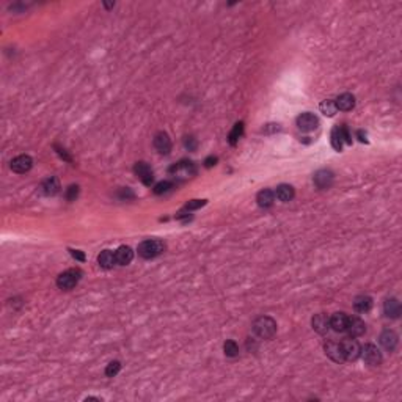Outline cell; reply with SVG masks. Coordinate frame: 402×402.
<instances>
[{
	"mask_svg": "<svg viewBox=\"0 0 402 402\" xmlns=\"http://www.w3.org/2000/svg\"><path fill=\"white\" fill-rule=\"evenodd\" d=\"M384 311L388 318H391V319H398L399 318V314H401V303L398 302V299H386L385 300V303H384Z\"/></svg>",
	"mask_w": 402,
	"mask_h": 402,
	"instance_id": "cell-19",
	"label": "cell"
},
{
	"mask_svg": "<svg viewBox=\"0 0 402 402\" xmlns=\"http://www.w3.org/2000/svg\"><path fill=\"white\" fill-rule=\"evenodd\" d=\"M253 332L263 339H270L277 333V322L269 316H261L253 322Z\"/></svg>",
	"mask_w": 402,
	"mask_h": 402,
	"instance_id": "cell-1",
	"label": "cell"
},
{
	"mask_svg": "<svg viewBox=\"0 0 402 402\" xmlns=\"http://www.w3.org/2000/svg\"><path fill=\"white\" fill-rule=\"evenodd\" d=\"M119 369H121V363L119 361H110L109 366L105 368V376L107 377H115L117 374L119 372Z\"/></svg>",
	"mask_w": 402,
	"mask_h": 402,
	"instance_id": "cell-29",
	"label": "cell"
},
{
	"mask_svg": "<svg viewBox=\"0 0 402 402\" xmlns=\"http://www.w3.org/2000/svg\"><path fill=\"white\" fill-rule=\"evenodd\" d=\"M71 254H72V258H76L79 261H85V256H84V253L82 251H79V250H69Z\"/></svg>",
	"mask_w": 402,
	"mask_h": 402,
	"instance_id": "cell-34",
	"label": "cell"
},
{
	"mask_svg": "<svg viewBox=\"0 0 402 402\" xmlns=\"http://www.w3.org/2000/svg\"><path fill=\"white\" fill-rule=\"evenodd\" d=\"M43 192H44V195H48V197H53V195H57V193L60 192V183H58V179L57 178H49V179H46L44 183H43Z\"/></svg>",
	"mask_w": 402,
	"mask_h": 402,
	"instance_id": "cell-24",
	"label": "cell"
},
{
	"mask_svg": "<svg viewBox=\"0 0 402 402\" xmlns=\"http://www.w3.org/2000/svg\"><path fill=\"white\" fill-rule=\"evenodd\" d=\"M154 148H156L160 154H168L171 150V140L168 137V134L159 132L157 135L154 137Z\"/></svg>",
	"mask_w": 402,
	"mask_h": 402,
	"instance_id": "cell-14",
	"label": "cell"
},
{
	"mask_svg": "<svg viewBox=\"0 0 402 402\" xmlns=\"http://www.w3.org/2000/svg\"><path fill=\"white\" fill-rule=\"evenodd\" d=\"M343 135H341V129L339 126H336L335 129L332 131V146L336 151H341L343 150Z\"/></svg>",
	"mask_w": 402,
	"mask_h": 402,
	"instance_id": "cell-25",
	"label": "cell"
},
{
	"mask_svg": "<svg viewBox=\"0 0 402 402\" xmlns=\"http://www.w3.org/2000/svg\"><path fill=\"white\" fill-rule=\"evenodd\" d=\"M204 204H206V200H192V201H189V203L184 206V209L193 211V209H198V207L204 206Z\"/></svg>",
	"mask_w": 402,
	"mask_h": 402,
	"instance_id": "cell-31",
	"label": "cell"
},
{
	"mask_svg": "<svg viewBox=\"0 0 402 402\" xmlns=\"http://www.w3.org/2000/svg\"><path fill=\"white\" fill-rule=\"evenodd\" d=\"M223 351H225V355L226 357H237L239 355V346L234 343L233 339H230V341H226L225 343V346H223Z\"/></svg>",
	"mask_w": 402,
	"mask_h": 402,
	"instance_id": "cell-27",
	"label": "cell"
},
{
	"mask_svg": "<svg viewBox=\"0 0 402 402\" xmlns=\"http://www.w3.org/2000/svg\"><path fill=\"white\" fill-rule=\"evenodd\" d=\"M11 170L15 171V173H19V175H22V173H27V171H30V168L33 167V160L30 156H25V154H22V156H17L11 160Z\"/></svg>",
	"mask_w": 402,
	"mask_h": 402,
	"instance_id": "cell-9",
	"label": "cell"
},
{
	"mask_svg": "<svg viewBox=\"0 0 402 402\" xmlns=\"http://www.w3.org/2000/svg\"><path fill=\"white\" fill-rule=\"evenodd\" d=\"M80 278H82V272H80L79 269H68V270H65L63 273H60L58 275L57 286L60 287V289L68 291V289H72V287L79 283Z\"/></svg>",
	"mask_w": 402,
	"mask_h": 402,
	"instance_id": "cell-3",
	"label": "cell"
},
{
	"mask_svg": "<svg viewBox=\"0 0 402 402\" xmlns=\"http://www.w3.org/2000/svg\"><path fill=\"white\" fill-rule=\"evenodd\" d=\"M98 263H99L100 267H104V269H112V267L117 264L115 253L110 251V250L100 251V254L98 256Z\"/></svg>",
	"mask_w": 402,
	"mask_h": 402,
	"instance_id": "cell-22",
	"label": "cell"
},
{
	"mask_svg": "<svg viewBox=\"0 0 402 402\" xmlns=\"http://www.w3.org/2000/svg\"><path fill=\"white\" fill-rule=\"evenodd\" d=\"M256 201H258V204L259 207H270L273 204V201H275V193H273L272 190L269 189H264V190H261L258 193V197H256Z\"/></svg>",
	"mask_w": 402,
	"mask_h": 402,
	"instance_id": "cell-23",
	"label": "cell"
},
{
	"mask_svg": "<svg viewBox=\"0 0 402 402\" xmlns=\"http://www.w3.org/2000/svg\"><path fill=\"white\" fill-rule=\"evenodd\" d=\"M170 173L171 175H175L178 178H190L193 176L197 173V168H195V165H193L192 162H187V160H183V162H179L176 165H173L171 168H170Z\"/></svg>",
	"mask_w": 402,
	"mask_h": 402,
	"instance_id": "cell-7",
	"label": "cell"
},
{
	"mask_svg": "<svg viewBox=\"0 0 402 402\" xmlns=\"http://www.w3.org/2000/svg\"><path fill=\"white\" fill-rule=\"evenodd\" d=\"M132 258H134V251H132L131 247H127V245H121L115 251L117 264H119V266H127L132 261Z\"/></svg>",
	"mask_w": 402,
	"mask_h": 402,
	"instance_id": "cell-18",
	"label": "cell"
},
{
	"mask_svg": "<svg viewBox=\"0 0 402 402\" xmlns=\"http://www.w3.org/2000/svg\"><path fill=\"white\" fill-rule=\"evenodd\" d=\"M313 183L320 190L328 189V187L333 184V173L330 170H319L316 175H314Z\"/></svg>",
	"mask_w": 402,
	"mask_h": 402,
	"instance_id": "cell-12",
	"label": "cell"
},
{
	"mask_svg": "<svg viewBox=\"0 0 402 402\" xmlns=\"http://www.w3.org/2000/svg\"><path fill=\"white\" fill-rule=\"evenodd\" d=\"M320 112H322L324 115H327V117H333L335 113L338 112L336 105H335V100H332V99L322 100V104H320Z\"/></svg>",
	"mask_w": 402,
	"mask_h": 402,
	"instance_id": "cell-26",
	"label": "cell"
},
{
	"mask_svg": "<svg viewBox=\"0 0 402 402\" xmlns=\"http://www.w3.org/2000/svg\"><path fill=\"white\" fill-rule=\"evenodd\" d=\"M347 319H349V316H347V314H344V313H335L333 316L330 318V327L333 328L335 332L343 333V332H346Z\"/></svg>",
	"mask_w": 402,
	"mask_h": 402,
	"instance_id": "cell-17",
	"label": "cell"
},
{
	"mask_svg": "<svg viewBox=\"0 0 402 402\" xmlns=\"http://www.w3.org/2000/svg\"><path fill=\"white\" fill-rule=\"evenodd\" d=\"M366 332V325L360 318H349L347 319V327H346V333L349 335L351 338H358Z\"/></svg>",
	"mask_w": 402,
	"mask_h": 402,
	"instance_id": "cell-10",
	"label": "cell"
},
{
	"mask_svg": "<svg viewBox=\"0 0 402 402\" xmlns=\"http://www.w3.org/2000/svg\"><path fill=\"white\" fill-rule=\"evenodd\" d=\"M164 250H165V244L162 240H157V239L143 240V242L138 245V254L145 259L156 258L159 254H162Z\"/></svg>",
	"mask_w": 402,
	"mask_h": 402,
	"instance_id": "cell-2",
	"label": "cell"
},
{
	"mask_svg": "<svg viewBox=\"0 0 402 402\" xmlns=\"http://www.w3.org/2000/svg\"><path fill=\"white\" fill-rule=\"evenodd\" d=\"M242 132H244V123H237L236 126H234V129L231 131V134H230V143L233 146L239 142V138H240V135H242Z\"/></svg>",
	"mask_w": 402,
	"mask_h": 402,
	"instance_id": "cell-28",
	"label": "cell"
},
{
	"mask_svg": "<svg viewBox=\"0 0 402 402\" xmlns=\"http://www.w3.org/2000/svg\"><path fill=\"white\" fill-rule=\"evenodd\" d=\"M319 126V119L316 115H313V113L306 112V113H302V115L297 117V127L300 131L303 132H311L314 131L316 127Z\"/></svg>",
	"mask_w": 402,
	"mask_h": 402,
	"instance_id": "cell-6",
	"label": "cell"
},
{
	"mask_svg": "<svg viewBox=\"0 0 402 402\" xmlns=\"http://www.w3.org/2000/svg\"><path fill=\"white\" fill-rule=\"evenodd\" d=\"M341 349H343V355H344V361H355L360 358L361 353V347L358 344L357 339L353 338H347L341 343Z\"/></svg>",
	"mask_w": 402,
	"mask_h": 402,
	"instance_id": "cell-4",
	"label": "cell"
},
{
	"mask_svg": "<svg viewBox=\"0 0 402 402\" xmlns=\"http://www.w3.org/2000/svg\"><path fill=\"white\" fill-rule=\"evenodd\" d=\"M335 105L341 112H349L355 107V98L351 93H343V95H339L336 100H335Z\"/></svg>",
	"mask_w": 402,
	"mask_h": 402,
	"instance_id": "cell-16",
	"label": "cell"
},
{
	"mask_svg": "<svg viewBox=\"0 0 402 402\" xmlns=\"http://www.w3.org/2000/svg\"><path fill=\"white\" fill-rule=\"evenodd\" d=\"M171 187H173V184L170 181H162V183H159L156 187H154V193H156V195H162V193L168 192Z\"/></svg>",
	"mask_w": 402,
	"mask_h": 402,
	"instance_id": "cell-30",
	"label": "cell"
},
{
	"mask_svg": "<svg viewBox=\"0 0 402 402\" xmlns=\"http://www.w3.org/2000/svg\"><path fill=\"white\" fill-rule=\"evenodd\" d=\"M311 325L314 328V332H318L319 335H325L330 328V318L325 313H319L311 319Z\"/></svg>",
	"mask_w": 402,
	"mask_h": 402,
	"instance_id": "cell-13",
	"label": "cell"
},
{
	"mask_svg": "<svg viewBox=\"0 0 402 402\" xmlns=\"http://www.w3.org/2000/svg\"><path fill=\"white\" fill-rule=\"evenodd\" d=\"M79 195V187L77 185H71L68 192H66V198H68L69 201H74Z\"/></svg>",
	"mask_w": 402,
	"mask_h": 402,
	"instance_id": "cell-32",
	"label": "cell"
},
{
	"mask_svg": "<svg viewBox=\"0 0 402 402\" xmlns=\"http://www.w3.org/2000/svg\"><path fill=\"white\" fill-rule=\"evenodd\" d=\"M184 145H185V148L190 150V151H195L197 150V142H195V138H193V137H185Z\"/></svg>",
	"mask_w": 402,
	"mask_h": 402,
	"instance_id": "cell-33",
	"label": "cell"
},
{
	"mask_svg": "<svg viewBox=\"0 0 402 402\" xmlns=\"http://www.w3.org/2000/svg\"><path fill=\"white\" fill-rule=\"evenodd\" d=\"M294 195H296V192H294V187L289 185V184H281V185L277 187V190H275V197L280 201H283V203L291 201L294 198Z\"/></svg>",
	"mask_w": 402,
	"mask_h": 402,
	"instance_id": "cell-20",
	"label": "cell"
},
{
	"mask_svg": "<svg viewBox=\"0 0 402 402\" xmlns=\"http://www.w3.org/2000/svg\"><path fill=\"white\" fill-rule=\"evenodd\" d=\"M216 162H217V157H207L204 160V165L207 167V168H211L212 165H216Z\"/></svg>",
	"mask_w": 402,
	"mask_h": 402,
	"instance_id": "cell-35",
	"label": "cell"
},
{
	"mask_svg": "<svg viewBox=\"0 0 402 402\" xmlns=\"http://www.w3.org/2000/svg\"><path fill=\"white\" fill-rule=\"evenodd\" d=\"M360 357H363L365 363L369 366H379L382 363V353L374 344H366L363 349H361Z\"/></svg>",
	"mask_w": 402,
	"mask_h": 402,
	"instance_id": "cell-5",
	"label": "cell"
},
{
	"mask_svg": "<svg viewBox=\"0 0 402 402\" xmlns=\"http://www.w3.org/2000/svg\"><path fill=\"white\" fill-rule=\"evenodd\" d=\"M380 344L384 346V349L388 352H393L398 346V335L393 330H385L380 335Z\"/></svg>",
	"mask_w": 402,
	"mask_h": 402,
	"instance_id": "cell-15",
	"label": "cell"
},
{
	"mask_svg": "<svg viewBox=\"0 0 402 402\" xmlns=\"http://www.w3.org/2000/svg\"><path fill=\"white\" fill-rule=\"evenodd\" d=\"M325 355L330 360H333L335 363H343L344 361V355H343V349H341V343H336V341H327L324 346Z\"/></svg>",
	"mask_w": 402,
	"mask_h": 402,
	"instance_id": "cell-8",
	"label": "cell"
},
{
	"mask_svg": "<svg viewBox=\"0 0 402 402\" xmlns=\"http://www.w3.org/2000/svg\"><path fill=\"white\" fill-rule=\"evenodd\" d=\"M353 308L358 313H368L372 308V299L369 296H358L353 300Z\"/></svg>",
	"mask_w": 402,
	"mask_h": 402,
	"instance_id": "cell-21",
	"label": "cell"
},
{
	"mask_svg": "<svg viewBox=\"0 0 402 402\" xmlns=\"http://www.w3.org/2000/svg\"><path fill=\"white\" fill-rule=\"evenodd\" d=\"M134 173H135L137 178L142 181L145 185H150L152 183V179H154L151 167L146 162H137L135 167H134Z\"/></svg>",
	"mask_w": 402,
	"mask_h": 402,
	"instance_id": "cell-11",
	"label": "cell"
}]
</instances>
